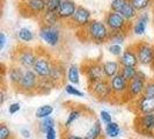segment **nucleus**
I'll use <instances>...</instances> for the list:
<instances>
[{
    "mask_svg": "<svg viewBox=\"0 0 154 139\" xmlns=\"http://www.w3.org/2000/svg\"><path fill=\"white\" fill-rule=\"evenodd\" d=\"M110 30L107 24L102 20L93 19L85 28L79 29L75 32L78 39L86 43H94V44H104L109 39Z\"/></svg>",
    "mask_w": 154,
    "mask_h": 139,
    "instance_id": "f257e3e1",
    "label": "nucleus"
},
{
    "mask_svg": "<svg viewBox=\"0 0 154 139\" xmlns=\"http://www.w3.org/2000/svg\"><path fill=\"white\" fill-rule=\"evenodd\" d=\"M38 58L37 48H32L28 44L20 43L14 48L11 54V59L13 64L21 66L24 70H31Z\"/></svg>",
    "mask_w": 154,
    "mask_h": 139,
    "instance_id": "f03ea898",
    "label": "nucleus"
},
{
    "mask_svg": "<svg viewBox=\"0 0 154 139\" xmlns=\"http://www.w3.org/2000/svg\"><path fill=\"white\" fill-rule=\"evenodd\" d=\"M103 63L100 59H85L80 65L81 72L85 74L87 84H93L106 79L103 71Z\"/></svg>",
    "mask_w": 154,
    "mask_h": 139,
    "instance_id": "7ed1b4c3",
    "label": "nucleus"
},
{
    "mask_svg": "<svg viewBox=\"0 0 154 139\" xmlns=\"http://www.w3.org/2000/svg\"><path fill=\"white\" fill-rule=\"evenodd\" d=\"M110 86L112 91V103H130L128 89H129V81L125 80L124 77L121 74V72L115 76L112 79H110Z\"/></svg>",
    "mask_w": 154,
    "mask_h": 139,
    "instance_id": "20e7f679",
    "label": "nucleus"
},
{
    "mask_svg": "<svg viewBox=\"0 0 154 139\" xmlns=\"http://www.w3.org/2000/svg\"><path fill=\"white\" fill-rule=\"evenodd\" d=\"M17 8L24 17L39 19L45 12L46 0H19Z\"/></svg>",
    "mask_w": 154,
    "mask_h": 139,
    "instance_id": "39448f33",
    "label": "nucleus"
},
{
    "mask_svg": "<svg viewBox=\"0 0 154 139\" xmlns=\"http://www.w3.org/2000/svg\"><path fill=\"white\" fill-rule=\"evenodd\" d=\"M110 31H126L130 32L132 30V22H129L119 12L110 11L104 14L103 19Z\"/></svg>",
    "mask_w": 154,
    "mask_h": 139,
    "instance_id": "423d86ee",
    "label": "nucleus"
},
{
    "mask_svg": "<svg viewBox=\"0 0 154 139\" xmlns=\"http://www.w3.org/2000/svg\"><path fill=\"white\" fill-rule=\"evenodd\" d=\"M37 50H38V58H37V60L31 70L37 74V77L39 79L49 78L50 72H51V67H52L54 58L44 48L37 46Z\"/></svg>",
    "mask_w": 154,
    "mask_h": 139,
    "instance_id": "0eeeda50",
    "label": "nucleus"
},
{
    "mask_svg": "<svg viewBox=\"0 0 154 139\" xmlns=\"http://www.w3.org/2000/svg\"><path fill=\"white\" fill-rule=\"evenodd\" d=\"M139 65L149 66L154 65V44L147 41H137L133 43Z\"/></svg>",
    "mask_w": 154,
    "mask_h": 139,
    "instance_id": "6e6552de",
    "label": "nucleus"
},
{
    "mask_svg": "<svg viewBox=\"0 0 154 139\" xmlns=\"http://www.w3.org/2000/svg\"><path fill=\"white\" fill-rule=\"evenodd\" d=\"M88 91L97 101L102 102H111L112 100V91L110 86V80L103 79L100 81L88 84Z\"/></svg>",
    "mask_w": 154,
    "mask_h": 139,
    "instance_id": "1a4fd4ad",
    "label": "nucleus"
},
{
    "mask_svg": "<svg viewBox=\"0 0 154 139\" xmlns=\"http://www.w3.org/2000/svg\"><path fill=\"white\" fill-rule=\"evenodd\" d=\"M38 35L46 45L56 48L62 42V31L58 26H46L39 24Z\"/></svg>",
    "mask_w": 154,
    "mask_h": 139,
    "instance_id": "9d476101",
    "label": "nucleus"
},
{
    "mask_svg": "<svg viewBox=\"0 0 154 139\" xmlns=\"http://www.w3.org/2000/svg\"><path fill=\"white\" fill-rule=\"evenodd\" d=\"M39 78L32 70H26L24 76L17 86L15 91L24 95H35L37 94V88H38Z\"/></svg>",
    "mask_w": 154,
    "mask_h": 139,
    "instance_id": "9b49d317",
    "label": "nucleus"
},
{
    "mask_svg": "<svg viewBox=\"0 0 154 139\" xmlns=\"http://www.w3.org/2000/svg\"><path fill=\"white\" fill-rule=\"evenodd\" d=\"M148 80L147 76L143 71H138L137 77L133 80L129 82V89H128V95H129V101L130 103L133 101L138 100L139 97H141L145 92V86Z\"/></svg>",
    "mask_w": 154,
    "mask_h": 139,
    "instance_id": "f8f14e48",
    "label": "nucleus"
},
{
    "mask_svg": "<svg viewBox=\"0 0 154 139\" xmlns=\"http://www.w3.org/2000/svg\"><path fill=\"white\" fill-rule=\"evenodd\" d=\"M92 12L88 9L87 7H85L84 5H79L77 8V12L75 14L72 16V19L69 20L66 24L67 27L71 29H82L85 28L88 23L92 21Z\"/></svg>",
    "mask_w": 154,
    "mask_h": 139,
    "instance_id": "ddd939ff",
    "label": "nucleus"
},
{
    "mask_svg": "<svg viewBox=\"0 0 154 139\" xmlns=\"http://www.w3.org/2000/svg\"><path fill=\"white\" fill-rule=\"evenodd\" d=\"M134 129L143 136H152L154 134V114L136 116L134 119Z\"/></svg>",
    "mask_w": 154,
    "mask_h": 139,
    "instance_id": "4468645a",
    "label": "nucleus"
},
{
    "mask_svg": "<svg viewBox=\"0 0 154 139\" xmlns=\"http://www.w3.org/2000/svg\"><path fill=\"white\" fill-rule=\"evenodd\" d=\"M130 104L132 111L136 114V116L154 114V97H148L146 95H143L141 97L131 102Z\"/></svg>",
    "mask_w": 154,
    "mask_h": 139,
    "instance_id": "2eb2a0df",
    "label": "nucleus"
},
{
    "mask_svg": "<svg viewBox=\"0 0 154 139\" xmlns=\"http://www.w3.org/2000/svg\"><path fill=\"white\" fill-rule=\"evenodd\" d=\"M65 77H67V69H66L64 62L59 60V59H54L49 79L52 81V84L56 87H59L62 85H65L64 84Z\"/></svg>",
    "mask_w": 154,
    "mask_h": 139,
    "instance_id": "dca6fc26",
    "label": "nucleus"
},
{
    "mask_svg": "<svg viewBox=\"0 0 154 139\" xmlns=\"http://www.w3.org/2000/svg\"><path fill=\"white\" fill-rule=\"evenodd\" d=\"M78 6L79 5L74 0H63L62 5H60V7H59L58 12H57L60 21L67 22L69 20H71L72 16L75 14Z\"/></svg>",
    "mask_w": 154,
    "mask_h": 139,
    "instance_id": "f3484780",
    "label": "nucleus"
},
{
    "mask_svg": "<svg viewBox=\"0 0 154 139\" xmlns=\"http://www.w3.org/2000/svg\"><path fill=\"white\" fill-rule=\"evenodd\" d=\"M121 66H133V67H138L139 62H138V57L136 54V50H134V46L133 43L128 45L124 49L122 56L117 59Z\"/></svg>",
    "mask_w": 154,
    "mask_h": 139,
    "instance_id": "a211bd4d",
    "label": "nucleus"
},
{
    "mask_svg": "<svg viewBox=\"0 0 154 139\" xmlns=\"http://www.w3.org/2000/svg\"><path fill=\"white\" fill-rule=\"evenodd\" d=\"M149 23V15L147 12L140 13L139 16L132 22V32L137 36H143L146 32L147 26Z\"/></svg>",
    "mask_w": 154,
    "mask_h": 139,
    "instance_id": "6ab92c4d",
    "label": "nucleus"
},
{
    "mask_svg": "<svg viewBox=\"0 0 154 139\" xmlns=\"http://www.w3.org/2000/svg\"><path fill=\"white\" fill-rule=\"evenodd\" d=\"M24 71L26 70L22 69L21 66L16 65V64H13L8 66V72H7V76H8V80H9V84L13 88H17V86L20 85L21 80H22L23 76H24Z\"/></svg>",
    "mask_w": 154,
    "mask_h": 139,
    "instance_id": "aec40b11",
    "label": "nucleus"
},
{
    "mask_svg": "<svg viewBox=\"0 0 154 139\" xmlns=\"http://www.w3.org/2000/svg\"><path fill=\"white\" fill-rule=\"evenodd\" d=\"M103 71H104V77L106 79H112L121 72V64L118 60H106L103 62Z\"/></svg>",
    "mask_w": 154,
    "mask_h": 139,
    "instance_id": "412c9836",
    "label": "nucleus"
},
{
    "mask_svg": "<svg viewBox=\"0 0 154 139\" xmlns=\"http://www.w3.org/2000/svg\"><path fill=\"white\" fill-rule=\"evenodd\" d=\"M102 136H103L102 122L100 119H95V122L92 124V126L88 129V131L86 132L84 137H85V139H101Z\"/></svg>",
    "mask_w": 154,
    "mask_h": 139,
    "instance_id": "4be33fe9",
    "label": "nucleus"
},
{
    "mask_svg": "<svg viewBox=\"0 0 154 139\" xmlns=\"http://www.w3.org/2000/svg\"><path fill=\"white\" fill-rule=\"evenodd\" d=\"M119 13H121V14L129 21V22H133V21L139 16V14H140L138 11L134 8V6L130 2V0L124 5L123 8L121 9Z\"/></svg>",
    "mask_w": 154,
    "mask_h": 139,
    "instance_id": "5701e85b",
    "label": "nucleus"
},
{
    "mask_svg": "<svg viewBox=\"0 0 154 139\" xmlns=\"http://www.w3.org/2000/svg\"><path fill=\"white\" fill-rule=\"evenodd\" d=\"M69 84L72 85H78L80 82V67L77 64H71L67 67V77Z\"/></svg>",
    "mask_w": 154,
    "mask_h": 139,
    "instance_id": "b1692460",
    "label": "nucleus"
},
{
    "mask_svg": "<svg viewBox=\"0 0 154 139\" xmlns=\"http://www.w3.org/2000/svg\"><path fill=\"white\" fill-rule=\"evenodd\" d=\"M16 36H17L19 41L21 43H24V44H28L29 42L34 41V39H35L34 31L31 30V29H29V28H27V27L20 28L19 30L16 31Z\"/></svg>",
    "mask_w": 154,
    "mask_h": 139,
    "instance_id": "393cba45",
    "label": "nucleus"
},
{
    "mask_svg": "<svg viewBox=\"0 0 154 139\" xmlns=\"http://www.w3.org/2000/svg\"><path fill=\"white\" fill-rule=\"evenodd\" d=\"M39 24H46V26H58L60 22V19L57 13H50V12H44V14L38 19Z\"/></svg>",
    "mask_w": 154,
    "mask_h": 139,
    "instance_id": "a878e982",
    "label": "nucleus"
},
{
    "mask_svg": "<svg viewBox=\"0 0 154 139\" xmlns=\"http://www.w3.org/2000/svg\"><path fill=\"white\" fill-rule=\"evenodd\" d=\"M82 111H84V109L82 108L71 109V110H69V115H67V118H66V121H65V123H64L65 129L71 128V125H72V124H74V122H77L78 119L82 116Z\"/></svg>",
    "mask_w": 154,
    "mask_h": 139,
    "instance_id": "bb28decb",
    "label": "nucleus"
},
{
    "mask_svg": "<svg viewBox=\"0 0 154 139\" xmlns=\"http://www.w3.org/2000/svg\"><path fill=\"white\" fill-rule=\"evenodd\" d=\"M128 35H129V32H126V31H110L108 42L110 44L122 45L125 42V39H128Z\"/></svg>",
    "mask_w": 154,
    "mask_h": 139,
    "instance_id": "cd10ccee",
    "label": "nucleus"
},
{
    "mask_svg": "<svg viewBox=\"0 0 154 139\" xmlns=\"http://www.w3.org/2000/svg\"><path fill=\"white\" fill-rule=\"evenodd\" d=\"M54 88H56V86L52 84V81L49 78H43L39 79L38 82V88H37V94L41 95H46L51 92Z\"/></svg>",
    "mask_w": 154,
    "mask_h": 139,
    "instance_id": "c85d7f7f",
    "label": "nucleus"
},
{
    "mask_svg": "<svg viewBox=\"0 0 154 139\" xmlns=\"http://www.w3.org/2000/svg\"><path fill=\"white\" fill-rule=\"evenodd\" d=\"M130 2L139 13L146 12L148 8H151L154 5V0H130Z\"/></svg>",
    "mask_w": 154,
    "mask_h": 139,
    "instance_id": "c756f323",
    "label": "nucleus"
},
{
    "mask_svg": "<svg viewBox=\"0 0 154 139\" xmlns=\"http://www.w3.org/2000/svg\"><path fill=\"white\" fill-rule=\"evenodd\" d=\"M138 67H133V66H122L121 67V74L124 77L125 80H128L129 82L133 80L138 74Z\"/></svg>",
    "mask_w": 154,
    "mask_h": 139,
    "instance_id": "7c9ffc66",
    "label": "nucleus"
},
{
    "mask_svg": "<svg viewBox=\"0 0 154 139\" xmlns=\"http://www.w3.org/2000/svg\"><path fill=\"white\" fill-rule=\"evenodd\" d=\"M52 113H54V107L50 104H44V106H41L39 108H37L36 113H35V117L38 119H43V118L51 116Z\"/></svg>",
    "mask_w": 154,
    "mask_h": 139,
    "instance_id": "2f4dec72",
    "label": "nucleus"
},
{
    "mask_svg": "<svg viewBox=\"0 0 154 139\" xmlns=\"http://www.w3.org/2000/svg\"><path fill=\"white\" fill-rule=\"evenodd\" d=\"M106 134L110 137V138H116V137H118L119 136V133H121V128H119V125L118 123H116V122H111V123H109L108 125H106Z\"/></svg>",
    "mask_w": 154,
    "mask_h": 139,
    "instance_id": "473e14b6",
    "label": "nucleus"
},
{
    "mask_svg": "<svg viewBox=\"0 0 154 139\" xmlns=\"http://www.w3.org/2000/svg\"><path fill=\"white\" fill-rule=\"evenodd\" d=\"M54 125H56V121H54L51 116H49V117H46V118L41 119V122H39V124H38V129L41 132L45 133L48 129L54 128Z\"/></svg>",
    "mask_w": 154,
    "mask_h": 139,
    "instance_id": "72a5a7b5",
    "label": "nucleus"
},
{
    "mask_svg": "<svg viewBox=\"0 0 154 139\" xmlns=\"http://www.w3.org/2000/svg\"><path fill=\"white\" fill-rule=\"evenodd\" d=\"M64 89H65V92L67 93L69 95H72V96H77V97H82L84 96V92H81L79 88H77L75 85L65 84L64 85Z\"/></svg>",
    "mask_w": 154,
    "mask_h": 139,
    "instance_id": "f704fd0d",
    "label": "nucleus"
},
{
    "mask_svg": "<svg viewBox=\"0 0 154 139\" xmlns=\"http://www.w3.org/2000/svg\"><path fill=\"white\" fill-rule=\"evenodd\" d=\"M63 0H46V8L45 12L50 13H57L58 9L62 5Z\"/></svg>",
    "mask_w": 154,
    "mask_h": 139,
    "instance_id": "c9c22d12",
    "label": "nucleus"
},
{
    "mask_svg": "<svg viewBox=\"0 0 154 139\" xmlns=\"http://www.w3.org/2000/svg\"><path fill=\"white\" fill-rule=\"evenodd\" d=\"M0 139H13V133L5 123L0 124Z\"/></svg>",
    "mask_w": 154,
    "mask_h": 139,
    "instance_id": "e433bc0d",
    "label": "nucleus"
},
{
    "mask_svg": "<svg viewBox=\"0 0 154 139\" xmlns=\"http://www.w3.org/2000/svg\"><path fill=\"white\" fill-rule=\"evenodd\" d=\"M128 1L129 0H111L110 5H109V9L114 11V12H121V9Z\"/></svg>",
    "mask_w": 154,
    "mask_h": 139,
    "instance_id": "4c0bfd02",
    "label": "nucleus"
},
{
    "mask_svg": "<svg viewBox=\"0 0 154 139\" xmlns=\"http://www.w3.org/2000/svg\"><path fill=\"white\" fill-rule=\"evenodd\" d=\"M108 51L110 54H112V56H115L117 58H119L122 56V54H123L124 49L122 48V45H118V44H109Z\"/></svg>",
    "mask_w": 154,
    "mask_h": 139,
    "instance_id": "58836bf2",
    "label": "nucleus"
},
{
    "mask_svg": "<svg viewBox=\"0 0 154 139\" xmlns=\"http://www.w3.org/2000/svg\"><path fill=\"white\" fill-rule=\"evenodd\" d=\"M144 95H146L148 97H154V78H151L147 80Z\"/></svg>",
    "mask_w": 154,
    "mask_h": 139,
    "instance_id": "ea45409f",
    "label": "nucleus"
},
{
    "mask_svg": "<svg viewBox=\"0 0 154 139\" xmlns=\"http://www.w3.org/2000/svg\"><path fill=\"white\" fill-rule=\"evenodd\" d=\"M100 121L104 125H108L109 123L112 122V117H111V114L108 113L107 110H101L100 113Z\"/></svg>",
    "mask_w": 154,
    "mask_h": 139,
    "instance_id": "a19ab883",
    "label": "nucleus"
},
{
    "mask_svg": "<svg viewBox=\"0 0 154 139\" xmlns=\"http://www.w3.org/2000/svg\"><path fill=\"white\" fill-rule=\"evenodd\" d=\"M20 109H21V104H20L19 102H14V103L9 104V107H8V113H9L11 115H14L17 111H20Z\"/></svg>",
    "mask_w": 154,
    "mask_h": 139,
    "instance_id": "79ce46f5",
    "label": "nucleus"
},
{
    "mask_svg": "<svg viewBox=\"0 0 154 139\" xmlns=\"http://www.w3.org/2000/svg\"><path fill=\"white\" fill-rule=\"evenodd\" d=\"M44 134H45V139H57V131L54 128L48 129Z\"/></svg>",
    "mask_w": 154,
    "mask_h": 139,
    "instance_id": "37998d69",
    "label": "nucleus"
},
{
    "mask_svg": "<svg viewBox=\"0 0 154 139\" xmlns=\"http://www.w3.org/2000/svg\"><path fill=\"white\" fill-rule=\"evenodd\" d=\"M6 42H7V36H6L5 31H1L0 32V50H4L5 49Z\"/></svg>",
    "mask_w": 154,
    "mask_h": 139,
    "instance_id": "c03bdc74",
    "label": "nucleus"
},
{
    "mask_svg": "<svg viewBox=\"0 0 154 139\" xmlns=\"http://www.w3.org/2000/svg\"><path fill=\"white\" fill-rule=\"evenodd\" d=\"M5 100H6V89L2 86L1 87V91H0V106H2L5 103Z\"/></svg>",
    "mask_w": 154,
    "mask_h": 139,
    "instance_id": "a18cd8bd",
    "label": "nucleus"
},
{
    "mask_svg": "<svg viewBox=\"0 0 154 139\" xmlns=\"http://www.w3.org/2000/svg\"><path fill=\"white\" fill-rule=\"evenodd\" d=\"M20 133L22 134V137H24V138H27V139L30 138V131H29L28 129H21V130H20Z\"/></svg>",
    "mask_w": 154,
    "mask_h": 139,
    "instance_id": "49530a36",
    "label": "nucleus"
},
{
    "mask_svg": "<svg viewBox=\"0 0 154 139\" xmlns=\"http://www.w3.org/2000/svg\"><path fill=\"white\" fill-rule=\"evenodd\" d=\"M65 139H85V137L81 136H77V134H72V133H66Z\"/></svg>",
    "mask_w": 154,
    "mask_h": 139,
    "instance_id": "de8ad7c7",
    "label": "nucleus"
},
{
    "mask_svg": "<svg viewBox=\"0 0 154 139\" xmlns=\"http://www.w3.org/2000/svg\"><path fill=\"white\" fill-rule=\"evenodd\" d=\"M151 69H152V72H153V78H154V65L152 66V67H151Z\"/></svg>",
    "mask_w": 154,
    "mask_h": 139,
    "instance_id": "09e8293b",
    "label": "nucleus"
},
{
    "mask_svg": "<svg viewBox=\"0 0 154 139\" xmlns=\"http://www.w3.org/2000/svg\"><path fill=\"white\" fill-rule=\"evenodd\" d=\"M153 24H154V14H153Z\"/></svg>",
    "mask_w": 154,
    "mask_h": 139,
    "instance_id": "8fccbe9b",
    "label": "nucleus"
}]
</instances>
